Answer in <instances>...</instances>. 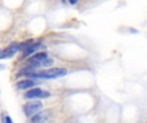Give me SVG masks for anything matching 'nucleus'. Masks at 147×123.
Returning a JSON list of instances; mask_svg holds the SVG:
<instances>
[{
    "label": "nucleus",
    "mask_w": 147,
    "mask_h": 123,
    "mask_svg": "<svg viewBox=\"0 0 147 123\" xmlns=\"http://www.w3.org/2000/svg\"><path fill=\"white\" fill-rule=\"evenodd\" d=\"M43 109V103H40L39 100L35 101H28L25 106H23V112L27 117H34L35 114H38L39 112H41Z\"/></svg>",
    "instance_id": "f257e3e1"
},
{
    "label": "nucleus",
    "mask_w": 147,
    "mask_h": 123,
    "mask_svg": "<svg viewBox=\"0 0 147 123\" xmlns=\"http://www.w3.org/2000/svg\"><path fill=\"white\" fill-rule=\"evenodd\" d=\"M48 96H51V92L41 90V88H31L25 94L26 99H45Z\"/></svg>",
    "instance_id": "f03ea898"
},
{
    "label": "nucleus",
    "mask_w": 147,
    "mask_h": 123,
    "mask_svg": "<svg viewBox=\"0 0 147 123\" xmlns=\"http://www.w3.org/2000/svg\"><path fill=\"white\" fill-rule=\"evenodd\" d=\"M18 50H20V45H18V44H12L9 48H7L1 54H0V58H3V59L10 58V57L14 55V54L17 53Z\"/></svg>",
    "instance_id": "7ed1b4c3"
},
{
    "label": "nucleus",
    "mask_w": 147,
    "mask_h": 123,
    "mask_svg": "<svg viewBox=\"0 0 147 123\" xmlns=\"http://www.w3.org/2000/svg\"><path fill=\"white\" fill-rule=\"evenodd\" d=\"M36 81L35 80H22V81H18L17 82V88H20V90H27V88H31L34 87V86L36 85Z\"/></svg>",
    "instance_id": "20e7f679"
},
{
    "label": "nucleus",
    "mask_w": 147,
    "mask_h": 123,
    "mask_svg": "<svg viewBox=\"0 0 147 123\" xmlns=\"http://www.w3.org/2000/svg\"><path fill=\"white\" fill-rule=\"evenodd\" d=\"M45 59H48V55H47V53L41 51V53H36L35 55L31 57V58H30V63H31V64H38V63L44 62Z\"/></svg>",
    "instance_id": "39448f33"
},
{
    "label": "nucleus",
    "mask_w": 147,
    "mask_h": 123,
    "mask_svg": "<svg viewBox=\"0 0 147 123\" xmlns=\"http://www.w3.org/2000/svg\"><path fill=\"white\" fill-rule=\"evenodd\" d=\"M49 112H39L38 114H35L34 117H31V122L32 123H43L48 118Z\"/></svg>",
    "instance_id": "423d86ee"
},
{
    "label": "nucleus",
    "mask_w": 147,
    "mask_h": 123,
    "mask_svg": "<svg viewBox=\"0 0 147 123\" xmlns=\"http://www.w3.org/2000/svg\"><path fill=\"white\" fill-rule=\"evenodd\" d=\"M41 46V44L40 43H36V44H34L32 46H31V48H28L27 50L25 51V53H23V57H30V55H34V54H35V51L36 50H39V48H40Z\"/></svg>",
    "instance_id": "0eeeda50"
},
{
    "label": "nucleus",
    "mask_w": 147,
    "mask_h": 123,
    "mask_svg": "<svg viewBox=\"0 0 147 123\" xmlns=\"http://www.w3.org/2000/svg\"><path fill=\"white\" fill-rule=\"evenodd\" d=\"M32 45H34V41L28 40V41H26V43H23V44H20V50H22L23 53H25V51L27 50L28 48H31Z\"/></svg>",
    "instance_id": "6e6552de"
},
{
    "label": "nucleus",
    "mask_w": 147,
    "mask_h": 123,
    "mask_svg": "<svg viewBox=\"0 0 147 123\" xmlns=\"http://www.w3.org/2000/svg\"><path fill=\"white\" fill-rule=\"evenodd\" d=\"M4 123H13L12 122V118H10L9 116H5L4 117Z\"/></svg>",
    "instance_id": "1a4fd4ad"
}]
</instances>
